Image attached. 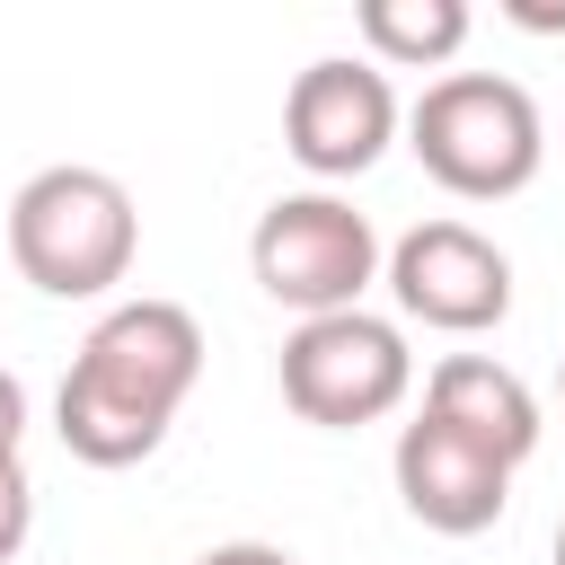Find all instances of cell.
<instances>
[{"mask_svg":"<svg viewBox=\"0 0 565 565\" xmlns=\"http://www.w3.org/2000/svg\"><path fill=\"white\" fill-rule=\"evenodd\" d=\"M203 380V327L185 300H115L88 344L71 353L62 388H53V433L71 459L88 468H132L168 441L177 406Z\"/></svg>","mask_w":565,"mask_h":565,"instance_id":"cell-1","label":"cell"},{"mask_svg":"<svg viewBox=\"0 0 565 565\" xmlns=\"http://www.w3.org/2000/svg\"><path fill=\"white\" fill-rule=\"evenodd\" d=\"M141 256V212L106 168H35L9 203V265L44 300H106Z\"/></svg>","mask_w":565,"mask_h":565,"instance_id":"cell-2","label":"cell"},{"mask_svg":"<svg viewBox=\"0 0 565 565\" xmlns=\"http://www.w3.org/2000/svg\"><path fill=\"white\" fill-rule=\"evenodd\" d=\"M406 150L424 159V177L459 203H503L539 177L547 159V124L539 97L503 71H441L415 106H406Z\"/></svg>","mask_w":565,"mask_h":565,"instance_id":"cell-3","label":"cell"},{"mask_svg":"<svg viewBox=\"0 0 565 565\" xmlns=\"http://www.w3.org/2000/svg\"><path fill=\"white\" fill-rule=\"evenodd\" d=\"M380 230L371 212H353L344 194L309 185V194H274L247 230V274L274 309L291 318H335V309H362V291L380 282Z\"/></svg>","mask_w":565,"mask_h":565,"instance_id":"cell-4","label":"cell"},{"mask_svg":"<svg viewBox=\"0 0 565 565\" xmlns=\"http://www.w3.org/2000/svg\"><path fill=\"white\" fill-rule=\"evenodd\" d=\"M415 388V353L406 327L380 309H335V318H300L282 335V406L318 433H353L397 415Z\"/></svg>","mask_w":565,"mask_h":565,"instance_id":"cell-5","label":"cell"},{"mask_svg":"<svg viewBox=\"0 0 565 565\" xmlns=\"http://www.w3.org/2000/svg\"><path fill=\"white\" fill-rule=\"evenodd\" d=\"M397 124H406V106H397L388 71L362 62V53H318V62L291 79V97H282V150H291L318 185L380 168V150L397 141Z\"/></svg>","mask_w":565,"mask_h":565,"instance_id":"cell-6","label":"cell"},{"mask_svg":"<svg viewBox=\"0 0 565 565\" xmlns=\"http://www.w3.org/2000/svg\"><path fill=\"white\" fill-rule=\"evenodd\" d=\"M397 309L415 327H441V335H486L512 318V256L468 230V221H415L388 256H380Z\"/></svg>","mask_w":565,"mask_h":565,"instance_id":"cell-7","label":"cell"},{"mask_svg":"<svg viewBox=\"0 0 565 565\" xmlns=\"http://www.w3.org/2000/svg\"><path fill=\"white\" fill-rule=\"evenodd\" d=\"M388 477H397V503H406L424 530H441V539H477V530H494L503 503H512V468L486 459L477 441H459V433L433 424V415L397 424Z\"/></svg>","mask_w":565,"mask_h":565,"instance_id":"cell-8","label":"cell"},{"mask_svg":"<svg viewBox=\"0 0 565 565\" xmlns=\"http://www.w3.org/2000/svg\"><path fill=\"white\" fill-rule=\"evenodd\" d=\"M424 415L450 424L459 441H477V450L503 459V468H521V459L539 450V433H547L530 380L503 371L494 353H441V362L424 371Z\"/></svg>","mask_w":565,"mask_h":565,"instance_id":"cell-9","label":"cell"},{"mask_svg":"<svg viewBox=\"0 0 565 565\" xmlns=\"http://www.w3.org/2000/svg\"><path fill=\"white\" fill-rule=\"evenodd\" d=\"M353 26L380 71H441L468 44V0H362Z\"/></svg>","mask_w":565,"mask_h":565,"instance_id":"cell-10","label":"cell"},{"mask_svg":"<svg viewBox=\"0 0 565 565\" xmlns=\"http://www.w3.org/2000/svg\"><path fill=\"white\" fill-rule=\"evenodd\" d=\"M26 530H35V477L26 459H0V565H18Z\"/></svg>","mask_w":565,"mask_h":565,"instance_id":"cell-11","label":"cell"},{"mask_svg":"<svg viewBox=\"0 0 565 565\" xmlns=\"http://www.w3.org/2000/svg\"><path fill=\"white\" fill-rule=\"evenodd\" d=\"M194 565H300V556L274 547V539H221V547H203Z\"/></svg>","mask_w":565,"mask_h":565,"instance_id":"cell-12","label":"cell"},{"mask_svg":"<svg viewBox=\"0 0 565 565\" xmlns=\"http://www.w3.org/2000/svg\"><path fill=\"white\" fill-rule=\"evenodd\" d=\"M18 441H26V388L18 371H0V459H18Z\"/></svg>","mask_w":565,"mask_h":565,"instance_id":"cell-13","label":"cell"},{"mask_svg":"<svg viewBox=\"0 0 565 565\" xmlns=\"http://www.w3.org/2000/svg\"><path fill=\"white\" fill-rule=\"evenodd\" d=\"M521 26H565V9H512Z\"/></svg>","mask_w":565,"mask_h":565,"instance_id":"cell-14","label":"cell"},{"mask_svg":"<svg viewBox=\"0 0 565 565\" xmlns=\"http://www.w3.org/2000/svg\"><path fill=\"white\" fill-rule=\"evenodd\" d=\"M556 565H565V521H556Z\"/></svg>","mask_w":565,"mask_h":565,"instance_id":"cell-15","label":"cell"},{"mask_svg":"<svg viewBox=\"0 0 565 565\" xmlns=\"http://www.w3.org/2000/svg\"><path fill=\"white\" fill-rule=\"evenodd\" d=\"M556 397H565V380H556Z\"/></svg>","mask_w":565,"mask_h":565,"instance_id":"cell-16","label":"cell"}]
</instances>
